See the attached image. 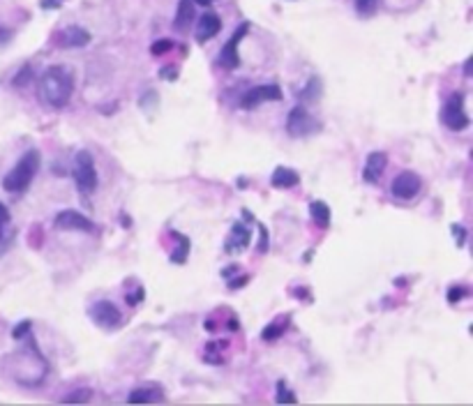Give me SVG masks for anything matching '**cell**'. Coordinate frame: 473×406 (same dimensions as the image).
Returning a JSON list of instances; mask_svg holds the SVG:
<instances>
[{
  "label": "cell",
  "instance_id": "83f0119b",
  "mask_svg": "<svg viewBox=\"0 0 473 406\" xmlns=\"http://www.w3.org/2000/svg\"><path fill=\"white\" fill-rule=\"evenodd\" d=\"M30 328H33V323H30V321L19 323V326L14 328V333H12V337H14V339H21L23 335H28V330H30Z\"/></svg>",
  "mask_w": 473,
  "mask_h": 406
},
{
  "label": "cell",
  "instance_id": "484cf974",
  "mask_svg": "<svg viewBox=\"0 0 473 406\" xmlns=\"http://www.w3.org/2000/svg\"><path fill=\"white\" fill-rule=\"evenodd\" d=\"M462 298H469V289L466 287H450L448 289V302H459Z\"/></svg>",
  "mask_w": 473,
  "mask_h": 406
},
{
  "label": "cell",
  "instance_id": "4dcf8cb0",
  "mask_svg": "<svg viewBox=\"0 0 473 406\" xmlns=\"http://www.w3.org/2000/svg\"><path fill=\"white\" fill-rule=\"evenodd\" d=\"M452 233H455V236H457V245L462 247V245H464V240H466V231H464V226L452 224Z\"/></svg>",
  "mask_w": 473,
  "mask_h": 406
},
{
  "label": "cell",
  "instance_id": "d6986e66",
  "mask_svg": "<svg viewBox=\"0 0 473 406\" xmlns=\"http://www.w3.org/2000/svg\"><path fill=\"white\" fill-rule=\"evenodd\" d=\"M277 392H275V402L277 404H295L298 402V397L293 395L291 390L287 388V383H284V381H277Z\"/></svg>",
  "mask_w": 473,
  "mask_h": 406
},
{
  "label": "cell",
  "instance_id": "8fae6325",
  "mask_svg": "<svg viewBox=\"0 0 473 406\" xmlns=\"http://www.w3.org/2000/svg\"><path fill=\"white\" fill-rule=\"evenodd\" d=\"M56 42H58V47L62 49H77V47H86V44L90 42V35H88V30L79 28V25H69V28L60 30Z\"/></svg>",
  "mask_w": 473,
  "mask_h": 406
},
{
  "label": "cell",
  "instance_id": "ba28073f",
  "mask_svg": "<svg viewBox=\"0 0 473 406\" xmlns=\"http://www.w3.org/2000/svg\"><path fill=\"white\" fill-rule=\"evenodd\" d=\"M284 97L282 95V88L280 86H256V88H250L247 93L241 97V106L245 111H252L256 109L258 104H263V102H280Z\"/></svg>",
  "mask_w": 473,
  "mask_h": 406
},
{
  "label": "cell",
  "instance_id": "d6a6232c",
  "mask_svg": "<svg viewBox=\"0 0 473 406\" xmlns=\"http://www.w3.org/2000/svg\"><path fill=\"white\" fill-rule=\"evenodd\" d=\"M194 3H197V5H204V8H208V5H210L213 0H194Z\"/></svg>",
  "mask_w": 473,
  "mask_h": 406
},
{
  "label": "cell",
  "instance_id": "9c48e42d",
  "mask_svg": "<svg viewBox=\"0 0 473 406\" xmlns=\"http://www.w3.org/2000/svg\"><path fill=\"white\" fill-rule=\"evenodd\" d=\"M247 30H250V23H241L238 25V30L233 33V37L229 42L224 44V49H222V53H219V67H224V69H236L238 65H241V56H238V44L243 42V37L247 35Z\"/></svg>",
  "mask_w": 473,
  "mask_h": 406
},
{
  "label": "cell",
  "instance_id": "1f68e13d",
  "mask_svg": "<svg viewBox=\"0 0 473 406\" xmlns=\"http://www.w3.org/2000/svg\"><path fill=\"white\" fill-rule=\"evenodd\" d=\"M160 76H164V79H171V81H173L178 74H175V67H164L162 72H160Z\"/></svg>",
  "mask_w": 473,
  "mask_h": 406
},
{
  "label": "cell",
  "instance_id": "6da1fadb",
  "mask_svg": "<svg viewBox=\"0 0 473 406\" xmlns=\"http://www.w3.org/2000/svg\"><path fill=\"white\" fill-rule=\"evenodd\" d=\"M74 93V74L69 67L53 65L40 79V99L51 109H65Z\"/></svg>",
  "mask_w": 473,
  "mask_h": 406
},
{
  "label": "cell",
  "instance_id": "7402d4cb",
  "mask_svg": "<svg viewBox=\"0 0 473 406\" xmlns=\"http://www.w3.org/2000/svg\"><path fill=\"white\" fill-rule=\"evenodd\" d=\"M178 243H180V247L173 252L171 261L173 263H185L187 256H189V238L187 236H178Z\"/></svg>",
  "mask_w": 473,
  "mask_h": 406
},
{
  "label": "cell",
  "instance_id": "7c38bea8",
  "mask_svg": "<svg viewBox=\"0 0 473 406\" xmlns=\"http://www.w3.org/2000/svg\"><path fill=\"white\" fill-rule=\"evenodd\" d=\"M250 247V231L247 226L243 224V222H236L229 233V240H226L224 250L226 254H241Z\"/></svg>",
  "mask_w": 473,
  "mask_h": 406
},
{
  "label": "cell",
  "instance_id": "2e32d148",
  "mask_svg": "<svg viewBox=\"0 0 473 406\" xmlns=\"http://www.w3.org/2000/svg\"><path fill=\"white\" fill-rule=\"evenodd\" d=\"M300 182V176L289 167H277L270 176V185L277 189H291Z\"/></svg>",
  "mask_w": 473,
  "mask_h": 406
},
{
  "label": "cell",
  "instance_id": "8992f818",
  "mask_svg": "<svg viewBox=\"0 0 473 406\" xmlns=\"http://www.w3.org/2000/svg\"><path fill=\"white\" fill-rule=\"evenodd\" d=\"M422 187V180L418 174H413V171H402L400 176H395L393 185H390V192H393L395 199L400 201H411L418 196Z\"/></svg>",
  "mask_w": 473,
  "mask_h": 406
},
{
  "label": "cell",
  "instance_id": "e0dca14e",
  "mask_svg": "<svg viewBox=\"0 0 473 406\" xmlns=\"http://www.w3.org/2000/svg\"><path fill=\"white\" fill-rule=\"evenodd\" d=\"M162 397L160 388H150V385H143V388H136L130 392L128 404H153L155 399Z\"/></svg>",
  "mask_w": 473,
  "mask_h": 406
},
{
  "label": "cell",
  "instance_id": "836d02e7",
  "mask_svg": "<svg viewBox=\"0 0 473 406\" xmlns=\"http://www.w3.org/2000/svg\"><path fill=\"white\" fill-rule=\"evenodd\" d=\"M0 35H8V33H3V30H0Z\"/></svg>",
  "mask_w": 473,
  "mask_h": 406
},
{
  "label": "cell",
  "instance_id": "4316f807",
  "mask_svg": "<svg viewBox=\"0 0 473 406\" xmlns=\"http://www.w3.org/2000/svg\"><path fill=\"white\" fill-rule=\"evenodd\" d=\"M171 49H173V42L171 40H162V42H155L150 51H153V56H164L167 51H171Z\"/></svg>",
  "mask_w": 473,
  "mask_h": 406
},
{
  "label": "cell",
  "instance_id": "5bb4252c",
  "mask_svg": "<svg viewBox=\"0 0 473 406\" xmlns=\"http://www.w3.org/2000/svg\"><path fill=\"white\" fill-rule=\"evenodd\" d=\"M219 30H222V19L213 14V12H206L197 23V40L204 44L208 40H213L215 35H219Z\"/></svg>",
  "mask_w": 473,
  "mask_h": 406
},
{
  "label": "cell",
  "instance_id": "52a82bcc",
  "mask_svg": "<svg viewBox=\"0 0 473 406\" xmlns=\"http://www.w3.org/2000/svg\"><path fill=\"white\" fill-rule=\"evenodd\" d=\"M90 319L97 323L99 328L113 330V328L121 326L123 314H121V309H118L111 300H97L90 307Z\"/></svg>",
  "mask_w": 473,
  "mask_h": 406
},
{
  "label": "cell",
  "instance_id": "4fadbf2b",
  "mask_svg": "<svg viewBox=\"0 0 473 406\" xmlns=\"http://www.w3.org/2000/svg\"><path fill=\"white\" fill-rule=\"evenodd\" d=\"M388 164V155L386 152H369L367 160H365V169H363V178L367 182H372V185H376V180L381 178L383 169H386Z\"/></svg>",
  "mask_w": 473,
  "mask_h": 406
},
{
  "label": "cell",
  "instance_id": "f1b7e54d",
  "mask_svg": "<svg viewBox=\"0 0 473 406\" xmlns=\"http://www.w3.org/2000/svg\"><path fill=\"white\" fill-rule=\"evenodd\" d=\"M8 222H10V213H8V208L0 203V243H3V231H5V226H8Z\"/></svg>",
  "mask_w": 473,
  "mask_h": 406
},
{
  "label": "cell",
  "instance_id": "d4e9b609",
  "mask_svg": "<svg viewBox=\"0 0 473 406\" xmlns=\"http://www.w3.org/2000/svg\"><path fill=\"white\" fill-rule=\"evenodd\" d=\"M284 335V326H280V323H270V326L263 328V333H261V337L270 342V339H277V337H282Z\"/></svg>",
  "mask_w": 473,
  "mask_h": 406
},
{
  "label": "cell",
  "instance_id": "f546056e",
  "mask_svg": "<svg viewBox=\"0 0 473 406\" xmlns=\"http://www.w3.org/2000/svg\"><path fill=\"white\" fill-rule=\"evenodd\" d=\"M258 233H261V243H258V252H268V231H266V226H261L258 224Z\"/></svg>",
  "mask_w": 473,
  "mask_h": 406
},
{
  "label": "cell",
  "instance_id": "5b68a950",
  "mask_svg": "<svg viewBox=\"0 0 473 406\" xmlns=\"http://www.w3.org/2000/svg\"><path fill=\"white\" fill-rule=\"evenodd\" d=\"M441 120H444V125L452 132H462L471 125V120L464 111V95L462 93H455V95L448 97V102L444 104V111H441Z\"/></svg>",
  "mask_w": 473,
  "mask_h": 406
},
{
  "label": "cell",
  "instance_id": "9a60e30c",
  "mask_svg": "<svg viewBox=\"0 0 473 406\" xmlns=\"http://www.w3.org/2000/svg\"><path fill=\"white\" fill-rule=\"evenodd\" d=\"M194 16H197V10H194V0H180L178 10H175L173 28L178 30V33H185L189 25H192Z\"/></svg>",
  "mask_w": 473,
  "mask_h": 406
},
{
  "label": "cell",
  "instance_id": "30bf717a",
  "mask_svg": "<svg viewBox=\"0 0 473 406\" xmlns=\"http://www.w3.org/2000/svg\"><path fill=\"white\" fill-rule=\"evenodd\" d=\"M53 226L58 228V231H93V222L86 217V215H81L77 211H62L56 215L53 219Z\"/></svg>",
  "mask_w": 473,
  "mask_h": 406
},
{
  "label": "cell",
  "instance_id": "ac0fdd59",
  "mask_svg": "<svg viewBox=\"0 0 473 406\" xmlns=\"http://www.w3.org/2000/svg\"><path fill=\"white\" fill-rule=\"evenodd\" d=\"M310 215H312L314 224H317L319 228L330 226V208H328L324 201H312L310 203Z\"/></svg>",
  "mask_w": 473,
  "mask_h": 406
},
{
  "label": "cell",
  "instance_id": "277c9868",
  "mask_svg": "<svg viewBox=\"0 0 473 406\" xmlns=\"http://www.w3.org/2000/svg\"><path fill=\"white\" fill-rule=\"evenodd\" d=\"M321 130V123L312 116L305 106H293L287 116V134L293 139H302V136H310L317 134Z\"/></svg>",
  "mask_w": 473,
  "mask_h": 406
},
{
  "label": "cell",
  "instance_id": "603a6c76",
  "mask_svg": "<svg viewBox=\"0 0 473 406\" xmlns=\"http://www.w3.org/2000/svg\"><path fill=\"white\" fill-rule=\"evenodd\" d=\"M30 79H33V67L30 65H23L21 69H19V74L12 79V86L14 88H23L30 84Z\"/></svg>",
  "mask_w": 473,
  "mask_h": 406
},
{
  "label": "cell",
  "instance_id": "cb8c5ba5",
  "mask_svg": "<svg viewBox=\"0 0 473 406\" xmlns=\"http://www.w3.org/2000/svg\"><path fill=\"white\" fill-rule=\"evenodd\" d=\"M378 3H381V0H356V10H358V14L369 16L378 10Z\"/></svg>",
  "mask_w": 473,
  "mask_h": 406
},
{
  "label": "cell",
  "instance_id": "ffe728a7",
  "mask_svg": "<svg viewBox=\"0 0 473 406\" xmlns=\"http://www.w3.org/2000/svg\"><path fill=\"white\" fill-rule=\"evenodd\" d=\"M90 397H93V390L79 388V390H74V392H69V395L62 397V404H86Z\"/></svg>",
  "mask_w": 473,
  "mask_h": 406
},
{
  "label": "cell",
  "instance_id": "7a4b0ae2",
  "mask_svg": "<svg viewBox=\"0 0 473 406\" xmlns=\"http://www.w3.org/2000/svg\"><path fill=\"white\" fill-rule=\"evenodd\" d=\"M40 164H42L40 150H28L26 155L14 164V169L5 176V180H3L5 192H12V194L26 192V189L30 187V182H33L35 174L40 171Z\"/></svg>",
  "mask_w": 473,
  "mask_h": 406
},
{
  "label": "cell",
  "instance_id": "44dd1931",
  "mask_svg": "<svg viewBox=\"0 0 473 406\" xmlns=\"http://www.w3.org/2000/svg\"><path fill=\"white\" fill-rule=\"evenodd\" d=\"M300 97L307 99V102H317L321 97V81L317 79V76L310 79V84L305 86V91L300 93Z\"/></svg>",
  "mask_w": 473,
  "mask_h": 406
},
{
  "label": "cell",
  "instance_id": "3957f363",
  "mask_svg": "<svg viewBox=\"0 0 473 406\" xmlns=\"http://www.w3.org/2000/svg\"><path fill=\"white\" fill-rule=\"evenodd\" d=\"M74 182L81 194H93L97 189V169H95V160L88 150H79L74 157Z\"/></svg>",
  "mask_w": 473,
  "mask_h": 406
}]
</instances>
